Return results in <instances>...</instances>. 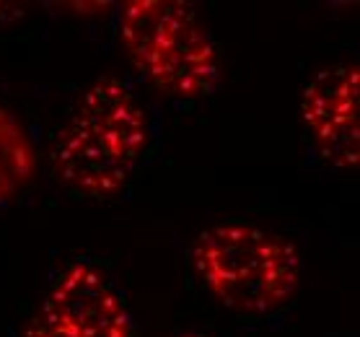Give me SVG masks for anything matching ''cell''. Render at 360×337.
<instances>
[{
    "label": "cell",
    "instance_id": "cell-2",
    "mask_svg": "<svg viewBox=\"0 0 360 337\" xmlns=\"http://www.w3.org/2000/svg\"><path fill=\"white\" fill-rule=\"evenodd\" d=\"M192 265L218 304L246 317L278 312L301 286V255L293 241L244 221L200 231Z\"/></svg>",
    "mask_w": 360,
    "mask_h": 337
},
{
    "label": "cell",
    "instance_id": "cell-5",
    "mask_svg": "<svg viewBox=\"0 0 360 337\" xmlns=\"http://www.w3.org/2000/svg\"><path fill=\"white\" fill-rule=\"evenodd\" d=\"M301 122L324 161L355 169L360 161V70L355 63L321 68L301 94Z\"/></svg>",
    "mask_w": 360,
    "mask_h": 337
},
{
    "label": "cell",
    "instance_id": "cell-4",
    "mask_svg": "<svg viewBox=\"0 0 360 337\" xmlns=\"http://www.w3.org/2000/svg\"><path fill=\"white\" fill-rule=\"evenodd\" d=\"M24 337H132V317L107 272L75 260L52 280Z\"/></svg>",
    "mask_w": 360,
    "mask_h": 337
},
{
    "label": "cell",
    "instance_id": "cell-6",
    "mask_svg": "<svg viewBox=\"0 0 360 337\" xmlns=\"http://www.w3.org/2000/svg\"><path fill=\"white\" fill-rule=\"evenodd\" d=\"M37 151L32 135L11 109L0 107V205H6L34 179Z\"/></svg>",
    "mask_w": 360,
    "mask_h": 337
},
{
    "label": "cell",
    "instance_id": "cell-1",
    "mask_svg": "<svg viewBox=\"0 0 360 337\" xmlns=\"http://www.w3.org/2000/svg\"><path fill=\"white\" fill-rule=\"evenodd\" d=\"M148 115L115 75L96 78L52 140V177L83 198H112L130 182L148 148Z\"/></svg>",
    "mask_w": 360,
    "mask_h": 337
},
{
    "label": "cell",
    "instance_id": "cell-7",
    "mask_svg": "<svg viewBox=\"0 0 360 337\" xmlns=\"http://www.w3.org/2000/svg\"><path fill=\"white\" fill-rule=\"evenodd\" d=\"M174 337H205V335H197V332H187V335H174Z\"/></svg>",
    "mask_w": 360,
    "mask_h": 337
},
{
    "label": "cell",
    "instance_id": "cell-3",
    "mask_svg": "<svg viewBox=\"0 0 360 337\" xmlns=\"http://www.w3.org/2000/svg\"><path fill=\"white\" fill-rule=\"evenodd\" d=\"M120 39L135 70L172 99H205L218 86V47L184 3L127 0L120 11Z\"/></svg>",
    "mask_w": 360,
    "mask_h": 337
}]
</instances>
